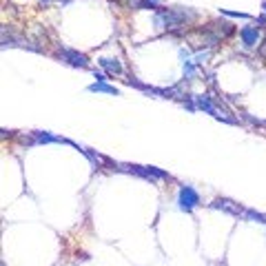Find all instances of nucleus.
<instances>
[{
  "instance_id": "nucleus-7",
  "label": "nucleus",
  "mask_w": 266,
  "mask_h": 266,
  "mask_svg": "<svg viewBox=\"0 0 266 266\" xmlns=\"http://www.w3.org/2000/svg\"><path fill=\"white\" fill-rule=\"evenodd\" d=\"M34 142H64V144H71L69 140H64V138H58V136H51L49 131H36L34 133Z\"/></svg>"
},
{
  "instance_id": "nucleus-3",
  "label": "nucleus",
  "mask_w": 266,
  "mask_h": 266,
  "mask_svg": "<svg viewBox=\"0 0 266 266\" xmlns=\"http://www.w3.org/2000/svg\"><path fill=\"white\" fill-rule=\"evenodd\" d=\"M164 20V27H178L186 20V14L178 9H169V11H158V22Z\"/></svg>"
},
{
  "instance_id": "nucleus-5",
  "label": "nucleus",
  "mask_w": 266,
  "mask_h": 266,
  "mask_svg": "<svg viewBox=\"0 0 266 266\" xmlns=\"http://www.w3.org/2000/svg\"><path fill=\"white\" fill-rule=\"evenodd\" d=\"M240 36H242V42H244V47L246 49L257 47V44H260V38H262V34H260L257 27H244V29L240 31Z\"/></svg>"
},
{
  "instance_id": "nucleus-1",
  "label": "nucleus",
  "mask_w": 266,
  "mask_h": 266,
  "mask_svg": "<svg viewBox=\"0 0 266 266\" xmlns=\"http://www.w3.org/2000/svg\"><path fill=\"white\" fill-rule=\"evenodd\" d=\"M200 204V193L193 189V186H189V184H182L178 191V206L180 211H193L195 206Z\"/></svg>"
},
{
  "instance_id": "nucleus-12",
  "label": "nucleus",
  "mask_w": 266,
  "mask_h": 266,
  "mask_svg": "<svg viewBox=\"0 0 266 266\" xmlns=\"http://www.w3.org/2000/svg\"><path fill=\"white\" fill-rule=\"evenodd\" d=\"M224 16H231V18H251L248 14H240V11H228V9H220Z\"/></svg>"
},
{
  "instance_id": "nucleus-8",
  "label": "nucleus",
  "mask_w": 266,
  "mask_h": 266,
  "mask_svg": "<svg viewBox=\"0 0 266 266\" xmlns=\"http://www.w3.org/2000/svg\"><path fill=\"white\" fill-rule=\"evenodd\" d=\"M100 67L104 69L106 73H122V64H120V60L118 58H102Z\"/></svg>"
},
{
  "instance_id": "nucleus-10",
  "label": "nucleus",
  "mask_w": 266,
  "mask_h": 266,
  "mask_svg": "<svg viewBox=\"0 0 266 266\" xmlns=\"http://www.w3.org/2000/svg\"><path fill=\"white\" fill-rule=\"evenodd\" d=\"M211 206H213V208H224V211L233 213V215H242V211H240L237 206H233L231 200H215V202H213Z\"/></svg>"
},
{
  "instance_id": "nucleus-4",
  "label": "nucleus",
  "mask_w": 266,
  "mask_h": 266,
  "mask_svg": "<svg viewBox=\"0 0 266 266\" xmlns=\"http://www.w3.org/2000/svg\"><path fill=\"white\" fill-rule=\"evenodd\" d=\"M60 58L67 64H71V67H82V69L87 67V56L76 51V49H62V51H60Z\"/></svg>"
},
{
  "instance_id": "nucleus-9",
  "label": "nucleus",
  "mask_w": 266,
  "mask_h": 266,
  "mask_svg": "<svg viewBox=\"0 0 266 266\" xmlns=\"http://www.w3.org/2000/svg\"><path fill=\"white\" fill-rule=\"evenodd\" d=\"M89 91H91V93H109V96H118V93H120L116 87H111V84H106V82L89 84Z\"/></svg>"
},
{
  "instance_id": "nucleus-6",
  "label": "nucleus",
  "mask_w": 266,
  "mask_h": 266,
  "mask_svg": "<svg viewBox=\"0 0 266 266\" xmlns=\"http://www.w3.org/2000/svg\"><path fill=\"white\" fill-rule=\"evenodd\" d=\"M195 106H198V109H202V111H206L208 116H213V118H222V116L218 113V109L211 104L208 96H195Z\"/></svg>"
},
{
  "instance_id": "nucleus-13",
  "label": "nucleus",
  "mask_w": 266,
  "mask_h": 266,
  "mask_svg": "<svg viewBox=\"0 0 266 266\" xmlns=\"http://www.w3.org/2000/svg\"><path fill=\"white\" fill-rule=\"evenodd\" d=\"M96 80H98V82H104V80H106V78H104V73L96 71Z\"/></svg>"
},
{
  "instance_id": "nucleus-11",
  "label": "nucleus",
  "mask_w": 266,
  "mask_h": 266,
  "mask_svg": "<svg viewBox=\"0 0 266 266\" xmlns=\"http://www.w3.org/2000/svg\"><path fill=\"white\" fill-rule=\"evenodd\" d=\"M244 218L255 220V222L266 224V215H264V213H257V211H253V208H246V211H244Z\"/></svg>"
},
{
  "instance_id": "nucleus-15",
  "label": "nucleus",
  "mask_w": 266,
  "mask_h": 266,
  "mask_svg": "<svg viewBox=\"0 0 266 266\" xmlns=\"http://www.w3.org/2000/svg\"><path fill=\"white\" fill-rule=\"evenodd\" d=\"M44 2H49V0H44Z\"/></svg>"
},
{
  "instance_id": "nucleus-2",
  "label": "nucleus",
  "mask_w": 266,
  "mask_h": 266,
  "mask_svg": "<svg viewBox=\"0 0 266 266\" xmlns=\"http://www.w3.org/2000/svg\"><path fill=\"white\" fill-rule=\"evenodd\" d=\"M122 169L129 171V173H136V175H142L146 180H164L169 178V173L158 166H140V164H122Z\"/></svg>"
},
{
  "instance_id": "nucleus-14",
  "label": "nucleus",
  "mask_w": 266,
  "mask_h": 266,
  "mask_svg": "<svg viewBox=\"0 0 266 266\" xmlns=\"http://www.w3.org/2000/svg\"><path fill=\"white\" fill-rule=\"evenodd\" d=\"M262 9H264V11H266V0H264V2H262Z\"/></svg>"
}]
</instances>
